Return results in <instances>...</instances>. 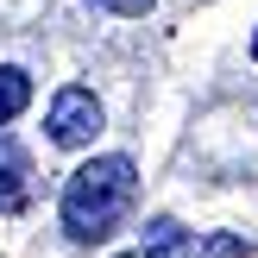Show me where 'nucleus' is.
I'll return each instance as SVG.
<instances>
[{
	"label": "nucleus",
	"mask_w": 258,
	"mask_h": 258,
	"mask_svg": "<svg viewBox=\"0 0 258 258\" xmlns=\"http://www.w3.org/2000/svg\"><path fill=\"white\" fill-rule=\"evenodd\" d=\"M139 202V164L120 158V151H107V158H88L82 170L63 183V233L76 239V246H95V239H107L113 227L133 214Z\"/></svg>",
	"instance_id": "nucleus-1"
},
{
	"label": "nucleus",
	"mask_w": 258,
	"mask_h": 258,
	"mask_svg": "<svg viewBox=\"0 0 258 258\" xmlns=\"http://www.w3.org/2000/svg\"><path fill=\"white\" fill-rule=\"evenodd\" d=\"M252 57H258V32H252Z\"/></svg>",
	"instance_id": "nucleus-7"
},
{
	"label": "nucleus",
	"mask_w": 258,
	"mask_h": 258,
	"mask_svg": "<svg viewBox=\"0 0 258 258\" xmlns=\"http://www.w3.org/2000/svg\"><path fill=\"white\" fill-rule=\"evenodd\" d=\"M88 7H101V13H120V19H145L158 0H88Z\"/></svg>",
	"instance_id": "nucleus-6"
},
{
	"label": "nucleus",
	"mask_w": 258,
	"mask_h": 258,
	"mask_svg": "<svg viewBox=\"0 0 258 258\" xmlns=\"http://www.w3.org/2000/svg\"><path fill=\"white\" fill-rule=\"evenodd\" d=\"M252 246L239 233H208V239H196V233H183L176 246H139V252H120V258H246Z\"/></svg>",
	"instance_id": "nucleus-4"
},
{
	"label": "nucleus",
	"mask_w": 258,
	"mask_h": 258,
	"mask_svg": "<svg viewBox=\"0 0 258 258\" xmlns=\"http://www.w3.org/2000/svg\"><path fill=\"white\" fill-rule=\"evenodd\" d=\"M25 107H32V76H25L19 63H0V126L19 120Z\"/></svg>",
	"instance_id": "nucleus-5"
},
{
	"label": "nucleus",
	"mask_w": 258,
	"mask_h": 258,
	"mask_svg": "<svg viewBox=\"0 0 258 258\" xmlns=\"http://www.w3.org/2000/svg\"><path fill=\"white\" fill-rule=\"evenodd\" d=\"M44 126H50V145L82 151V145H95V133H101V101L88 95V88H57Z\"/></svg>",
	"instance_id": "nucleus-2"
},
{
	"label": "nucleus",
	"mask_w": 258,
	"mask_h": 258,
	"mask_svg": "<svg viewBox=\"0 0 258 258\" xmlns=\"http://www.w3.org/2000/svg\"><path fill=\"white\" fill-rule=\"evenodd\" d=\"M32 202V158L19 151V139L0 126V214H19Z\"/></svg>",
	"instance_id": "nucleus-3"
}]
</instances>
